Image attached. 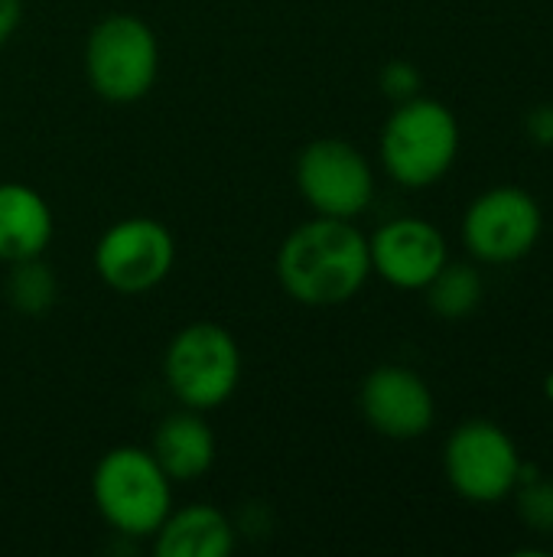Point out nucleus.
Masks as SVG:
<instances>
[{
    "mask_svg": "<svg viewBox=\"0 0 553 557\" xmlns=\"http://www.w3.org/2000/svg\"><path fill=\"white\" fill-rule=\"evenodd\" d=\"M274 271L290 300L303 307H342L372 277L368 238L352 219L316 215L280 242Z\"/></svg>",
    "mask_w": 553,
    "mask_h": 557,
    "instance_id": "1",
    "label": "nucleus"
},
{
    "mask_svg": "<svg viewBox=\"0 0 553 557\" xmlns=\"http://www.w3.org/2000/svg\"><path fill=\"white\" fill-rule=\"evenodd\" d=\"M385 173L407 186L424 189L440 183L460 153V121L437 98H407L398 101L391 117L381 127L378 140Z\"/></svg>",
    "mask_w": 553,
    "mask_h": 557,
    "instance_id": "2",
    "label": "nucleus"
},
{
    "mask_svg": "<svg viewBox=\"0 0 553 557\" xmlns=\"http://www.w3.org/2000/svg\"><path fill=\"white\" fill-rule=\"evenodd\" d=\"M91 503L98 516L127 539H153L173 509V480L150 450L111 447L91 473Z\"/></svg>",
    "mask_w": 553,
    "mask_h": 557,
    "instance_id": "3",
    "label": "nucleus"
},
{
    "mask_svg": "<svg viewBox=\"0 0 553 557\" xmlns=\"http://www.w3.org/2000/svg\"><path fill=\"white\" fill-rule=\"evenodd\" d=\"M163 379L179 408L215 411L241 385V346L222 323H189L163 352Z\"/></svg>",
    "mask_w": 553,
    "mask_h": 557,
    "instance_id": "4",
    "label": "nucleus"
},
{
    "mask_svg": "<svg viewBox=\"0 0 553 557\" xmlns=\"http://www.w3.org/2000/svg\"><path fill=\"white\" fill-rule=\"evenodd\" d=\"M85 75L98 98L134 104L150 95L160 78V39L134 13L98 20L85 39Z\"/></svg>",
    "mask_w": 553,
    "mask_h": 557,
    "instance_id": "5",
    "label": "nucleus"
},
{
    "mask_svg": "<svg viewBox=\"0 0 553 557\" xmlns=\"http://www.w3.org/2000/svg\"><path fill=\"white\" fill-rule=\"evenodd\" d=\"M91 261L104 287L137 297L169 277L176 264V242L163 222L150 215H127L101 232Z\"/></svg>",
    "mask_w": 553,
    "mask_h": 557,
    "instance_id": "6",
    "label": "nucleus"
},
{
    "mask_svg": "<svg viewBox=\"0 0 553 557\" xmlns=\"http://www.w3.org/2000/svg\"><path fill=\"white\" fill-rule=\"evenodd\" d=\"M297 189L316 215L359 219L375 199V170L349 140L319 137L297 157Z\"/></svg>",
    "mask_w": 553,
    "mask_h": 557,
    "instance_id": "7",
    "label": "nucleus"
},
{
    "mask_svg": "<svg viewBox=\"0 0 553 557\" xmlns=\"http://www.w3.org/2000/svg\"><path fill=\"white\" fill-rule=\"evenodd\" d=\"M450 486L469 503H499L518 486L521 454L515 441L492 421L460 424L443 447Z\"/></svg>",
    "mask_w": 553,
    "mask_h": 557,
    "instance_id": "8",
    "label": "nucleus"
},
{
    "mask_svg": "<svg viewBox=\"0 0 553 557\" xmlns=\"http://www.w3.org/2000/svg\"><path fill=\"white\" fill-rule=\"evenodd\" d=\"M544 232L538 199L521 186H495L482 193L463 219V242L486 264H512L535 251Z\"/></svg>",
    "mask_w": 553,
    "mask_h": 557,
    "instance_id": "9",
    "label": "nucleus"
},
{
    "mask_svg": "<svg viewBox=\"0 0 553 557\" xmlns=\"http://www.w3.org/2000/svg\"><path fill=\"white\" fill-rule=\"evenodd\" d=\"M362 418L391 441H417L433 428L437 401L430 385L407 366H378L359 392Z\"/></svg>",
    "mask_w": 553,
    "mask_h": 557,
    "instance_id": "10",
    "label": "nucleus"
},
{
    "mask_svg": "<svg viewBox=\"0 0 553 557\" xmlns=\"http://www.w3.org/2000/svg\"><path fill=\"white\" fill-rule=\"evenodd\" d=\"M372 274L398 290H424L450 261L443 232L417 215H401L375 228L368 238Z\"/></svg>",
    "mask_w": 553,
    "mask_h": 557,
    "instance_id": "11",
    "label": "nucleus"
},
{
    "mask_svg": "<svg viewBox=\"0 0 553 557\" xmlns=\"http://www.w3.org/2000/svg\"><path fill=\"white\" fill-rule=\"evenodd\" d=\"M147 450L173 483H196L215 467L218 444L202 411L179 408L156 424Z\"/></svg>",
    "mask_w": 553,
    "mask_h": 557,
    "instance_id": "12",
    "label": "nucleus"
},
{
    "mask_svg": "<svg viewBox=\"0 0 553 557\" xmlns=\"http://www.w3.org/2000/svg\"><path fill=\"white\" fill-rule=\"evenodd\" d=\"M52 235L55 219L42 193L26 183H0V261L16 264L42 258Z\"/></svg>",
    "mask_w": 553,
    "mask_h": 557,
    "instance_id": "13",
    "label": "nucleus"
},
{
    "mask_svg": "<svg viewBox=\"0 0 553 557\" xmlns=\"http://www.w3.org/2000/svg\"><path fill=\"white\" fill-rule=\"evenodd\" d=\"M235 548V525L215 506L192 503L169 509L163 525L153 532L156 557H228Z\"/></svg>",
    "mask_w": 553,
    "mask_h": 557,
    "instance_id": "14",
    "label": "nucleus"
},
{
    "mask_svg": "<svg viewBox=\"0 0 553 557\" xmlns=\"http://www.w3.org/2000/svg\"><path fill=\"white\" fill-rule=\"evenodd\" d=\"M482 274L473 264L460 261H447L437 271V277L424 287L427 307L443 320H466L469 313H476V307L482 304Z\"/></svg>",
    "mask_w": 553,
    "mask_h": 557,
    "instance_id": "15",
    "label": "nucleus"
},
{
    "mask_svg": "<svg viewBox=\"0 0 553 557\" xmlns=\"http://www.w3.org/2000/svg\"><path fill=\"white\" fill-rule=\"evenodd\" d=\"M3 294L16 313L42 317L59 300V281L42 258H26V261L10 264V274L3 281Z\"/></svg>",
    "mask_w": 553,
    "mask_h": 557,
    "instance_id": "16",
    "label": "nucleus"
},
{
    "mask_svg": "<svg viewBox=\"0 0 553 557\" xmlns=\"http://www.w3.org/2000/svg\"><path fill=\"white\" fill-rule=\"evenodd\" d=\"M518 516L521 522L538 532L553 535V483L544 476H535L528 483H518Z\"/></svg>",
    "mask_w": 553,
    "mask_h": 557,
    "instance_id": "17",
    "label": "nucleus"
},
{
    "mask_svg": "<svg viewBox=\"0 0 553 557\" xmlns=\"http://www.w3.org/2000/svg\"><path fill=\"white\" fill-rule=\"evenodd\" d=\"M378 85H381V91H385L391 101H407V98H417V95H420L424 78H420V72H417L414 62H407V59H391V62L381 69Z\"/></svg>",
    "mask_w": 553,
    "mask_h": 557,
    "instance_id": "18",
    "label": "nucleus"
},
{
    "mask_svg": "<svg viewBox=\"0 0 553 557\" xmlns=\"http://www.w3.org/2000/svg\"><path fill=\"white\" fill-rule=\"evenodd\" d=\"M528 137L538 147H553V104H538L528 114Z\"/></svg>",
    "mask_w": 553,
    "mask_h": 557,
    "instance_id": "19",
    "label": "nucleus"
},
{
    "mask_svg": "<svg viewBox=\"0 0 553 557\" xmlns=\"http://www.w3.org/2000/svg\"><path fill=\"white\" fill-rule=\"evenodd\" d=\"M23 23V0H0V46H7Z\"/></svg>",
    "mask_w": 553,
    "mask_h": 557,
    "instance_id": "20",
    "label": "nucleus"
},
{
    "mask_svg": "<svg viewBox=\"0 0 553 557\" xmlns=\"http://www.w3.org/2000/svg\"><path fill=\"white\" fill-rule=\"evenodd\" d=\"M544 392H548V398H551V401H553V372H551V375H548V382H544Z\"/></svg>",
    "mask_w": 553,
    "mask_h": 557,
    "instance_id": "21",
    "label": "nucleus"
}]
</instances>
